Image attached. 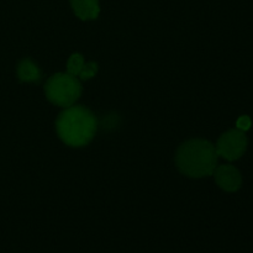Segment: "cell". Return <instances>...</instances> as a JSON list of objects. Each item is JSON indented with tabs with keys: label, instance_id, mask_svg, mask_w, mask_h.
<instances>
[{
	"label": "cell",
	"instance_id": "cell-1",
	"mask_svg": "<svg viewBox=\"0 0 253 253\" xmlns=\"http://www.w3.org/2000/svg\"><path fill=\"white\" fill-rule=\"evenodd\" d=\"M96 118L84 106H69L56 121L59 138L72 147H82L93 140L96 132Z\"/></svg>",
	"mask_w": 253,
	"mask_h": 253
},
{
	"label": "cell",
	"instance_id": "cell-2",
	"mask_svg": "<svg viewBox=\"0 0 253 253\" xmlns=\"http://www.w3.org/2000/svg\"><path fill=\"white\" fill-rule=\"evenodd\" d=\"M215 146L207 140H189L177 151L175 162L184 175L190 178L209 177L217 167Z\"/></svg>",
	"mask_w": 253,
	"mask_h": 253
},
{
	"label": "cell",
	"instance_id": "cell-3",
	"mask_svg": "<svg viewBox=\"0 0 253 253\" xmlns=\"http://www.w3.org/2000/svg\"><path fill=\"white\" fill-rule=\"evenodd\" d=\"M44 94L52 104L62 108H69L79 99L82 84L78 78L69 73H57L47 81Z\"/></svg>",
	"mask_w": 253,
	"mask_h": 253
},
{
	"label": "cell",
	"instance_id": "cell-4",
	"mask_svg": "<svg viewBox=\"0 0 253 253\" xmlns=\"http://www.w3.org/2000/svg\"><path fill=\"white\" fill-rule=\"evenodd\" d=\"M217 156L226 158L227 161H236L247 150V137L244 131L234 128L225 132L217 141L216 146Z\"/></svg>",
	"mask_w": 253,
	"mask_h": 253
},
{
	"label": "cell",
	"instance_id": "cell-5",
	"mask_svg": "<svg viewBox=\"0 0 253 253\" xmlns=\"http://www.w3.org/2000/svg\"><path fill=\"white\" fill-rule=\"evenodd\" d=\"M215 182L225 192H236L241 188L242 177L236 167L231 165H221L214 170Z\"/></svg>",
	"mask_w": 253,
	"mask_h": 253
},
{
	"label": "cell",
	"instance_id": "cell-6",
	"mask_svg": "<svg viewBox=\"0 0 253 253\" xmlns=\"http://www.w3.org/2000/svg\"><path fill=\"white\" fill-rule=\"evenodd\" d=\"M74 14L81 20H94L99 16V0H71Z\"/></svg>",
	"mask_w": 253,
	"mask_h": 253
},
{
	"label": "cell",
	"instance_id": "cell-7",
	"mask_svg": "<svg viewBox=\"0 0 253 253\" xmlns=\"http://www.w3.org/2000/svg\"><path fill=\"white\" fill-rule=\"evenodd\" d=\"M40 69L30 59H24L17 67V77L21 82H37L40 79Z\"/></svg>",
	"mask_w": 253,
	"mask_h": 253
},
{
	"label": "cell",
	"instance_id": "cell-8",
	"mask_svg": "<svg viewBox=\"0 0 253 253\" xmlns=\"http://www.w3.org/2000/svg\"><path fill=\"white\" fill-rule=\"evenodd\" d=\"M85 61H84L83 56L79 53L72 54L71 58L68 59V63H67V73L72 74L74 77H79L82 69H83Z\"/></svg>",
	"mask_w": 253,
	"mask_h": 253
},
{
	"label": "cell",
	"instance_id": "cell-9",
	"mask_svg": "<svg viewBox=\"0 0 253 253\" xmlns=\"http://www.w3.org/2000/svg\"><path fill=\"white\" fill-rule=\"evenodd\" d=\"M96 72H98V66H96V63H94V62H89V63L84 64L79 77H81L82 79H90L95 76Z\"/></svg>",
	"mask_w": 253,
	"mask_h": 253
},
{
	"label": "cell",
	"instance_id": "cell-10",
	"mask_svg": "<svg viewBox=\"0 0 253 253\" xmlns=\"http://www.w3.org/2000/svg\"><path fill=\"white\" fill-rule=\"evenodd\" d=\"M237 127L241 131L249 130L251 127V120H250L249 116H241L239 119V121H237Z\"/></svg>",
	"mask_w": 253,
	"mask_h": 253
}]
</instances>
